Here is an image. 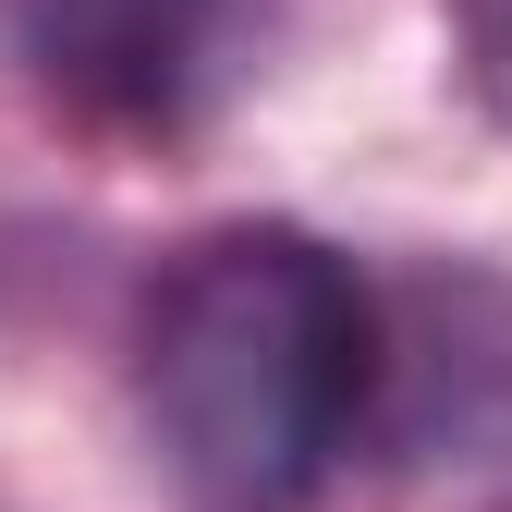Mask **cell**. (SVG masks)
Listing matches in <instances>:
<instances>
[{
  "instance_id": "obj_1",
  "label": "cell",
  "mask_w": 512,
  "mask_h": 512,
  "mask_svg": "<svg viewBox=\"0 0 512 512\" xmlns=\"http://www.w3.org/2000/svg\"><path fill=\"white\" fill-rule=\"evenodd\" d=\"M147 464L183 512H305L378 427V281L305 220H220L135 317Z\"/></svg>"
},
{
  "instance_id": "obj_4",
  "label": "cell",
  "mask_w": 512,
  "mask_h": 512,
  "mask_svg": "<svg viewBox=\"0 0 512 512\" xmlns=\"http://www.w3.org/2000/svg\"><path fill=\"white\" fill-rule=\"evenodd\" d=\"M452 37H464V86H476V110L512 135V0H452Z\"/></svg>"
},
{
  "instance_id": "obj_2",
  "label": "cell",
  "mask_w": 512,
  "mask_h": 512,
  "mask_svg": "<svg viewBox=\"0 0 512 512\" xmlns=\"http://www.w3.org/2000/svg\"><path fill=\"white\" fill-rule=\"evenodd\" d=\"M293 0H0L25 86L122 147H183L269 74Z\"/></svg>"
},
{
  "instance_id": "obj_3",
  "label": "cell",
  "mask_w": 512,
  "mask_h": 512,
  "mask_svg": "<svg viewBox=\"0 0 512 512\" xmlns=\"http://www.w3.org/2000/svg\"><path fill=\"white\" fill-rule=\"evenodd\" d=\"M378 452L452 500H512V281L427 256L378 293Z\"/></svg>"
}]
</instances>
